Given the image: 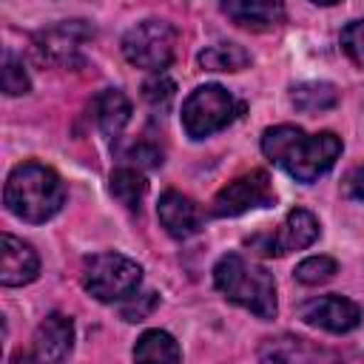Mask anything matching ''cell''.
I'll return each mask as SVG.
<instances>
[{
    "label": "cell",
    "instance_id": "1",
    "mask_svg": "<svg viewBox=\"0 0 364 364\" xmlns=\"http://www.w3.org/2000/svg\"><path fill=\"white\" fill-rule=\"evenodd\" d=\"M262 151L296 182H316L336 165L341 154V139L333 131L304 134L296 125H276L262 134Z\"/></svg>",
    "mask_w": 364,
    "mask_h": 364
},
{
    "label": "cell",
    "instance_id": "2",
    "mask_svg": "<svg viewBox=\"0 0 364 364\" xmlns=\"http://www.w3.org/2000/svg\"><path fill=\"white\" fill-rule=\"evenodd\" d=\"M3 202L9 213H14L17 219L40 225L63 208L65 185L54 168L43 162H23L9 173L3 188Z\"/></svg>",
    "mask_w": 364,
    "mask_h": 364
},
{
    "label": "cell",
    "instance_id": "3",
    "mask_svg": "<svg viewBox=\"0 0 364 364\" xmlns=\"http://www.w3.org/2000/svg\"><path fill=\"white\" fill-rule=\"evenodd\" d=\"M213 284L228 301L250 310L256 318L276 316V282L262 264L239 253H225L213 267Z\"/></svg>",
    "mask_w": 364,
    "mask_h": 364
},
{
    "label": "cell",
    "instance_id": "4",
    "mask_svg": "<svg viewBox=\"0 0 364 364\" xmlns=\"http://www.w3.org/2000/svg\"><path fill=\"white\" fill-rule=\"evenodd\" d=\"M242 111V102H236V97L210 82V85H199L188 94V100L182 102V128L191 139H205L216 131H222L225 125H230Z\"/></svg>",
    "mask_w": 364,
    "mask_h": 364
},
{
    "label": "cell",
    "instance_id": "5",
    "mask_svg": "<svg viewBox=\"0 0 364 364\" xmlns=\"http://www.w3.org/2000/svg\"><path fill=\"white\" fill-rule=\"evenodd\" d=\"M142 267L122 253H97L82 264V287L97 301H125L139 290Z\"/></svg>",
    "mask_w": 364,
    "mask_h": 364
},
{
    "label": "cell",
    "instance_id": "6",
    "mask_svg": "<svg viewBox=\"0 0 364 364\" xmlns=\"http://www.w3.org/2000/svg\"><path fill=\"white\" fill-rule=\"evenodd\" d=\"M122 54L131 65L162 74L176 54V31L165 20H142L125 31Z\"/></svg>",
    "mask_w": 364,
    "mask_h": 364
},
{
    "label": "cell",
    "instance_id": "7",
    "mask_svg": "<svg viewBox=\"0 0 364 364\" xmlns=\"http://www.w3.org/2000/svg\"><path fill=\"white\" fill-rule=\"evenodd\" d=\"M273 185L270 176L264 171H250L245 176H236L233 182H228L210 202V213L213 216H242L247 210L256 208H267L273 205Z\"/></svg>",
    "mask_w": 364,
    "mask_h": 364
},
{
    "label": "cell",
    "instance_id": "8",
    "mask_svg": "<svg viewBox=\"0 0 364 364\" xmlns=\"http://www.w3.org/2000/svg\"><path fill=\"white\" fill-rule=\"evenodd\" d=\"M91 40H94V28L85 20H65V23H57L51 28H43L34 37V48H37L40 60L71 68L80 63V51Z\"/></svg>",
    "mask_w": 364,
    "mask_h": 364
},
{
    "label": "cell",
    "instance_id": "9",
    "mask_svg": "<svg viewBox=\"0 0 364 364\" xmlns=\"http://www.w3.org/2000/svg\"><path fill=\"white\" fill-rule=\"evenodd\" d=\"M318 239V219L304 210L296 208L284 216L282 228L276 233H264V236H253L247 239L250 247H256L262 256H284L290 250H304Z\"/></svg>",
    "mask_w": 364,
    "mask_h": 364
},
{
    "label": "cell",
    "instance_id": "10",
    "mask_svg": "<svg viewBox=\"0 0 364 364\" xmlns=\"http://www.w3.org/2000/svg\"><path fill=\"white\" fill-rule=\"evenodd\" d=\"M299 316L307 324L318 327V330H327V333H350L361 321V307L355 301L344 299V296L330 293V296H316V299L304 301L299 307Z\"/></svg>",
    "mask_w": 364,
    "mask_h": 364
},
{
    "label": "cell",
    "instance_id": "11",
    "mask_svg": "<svg viewBox=\"0 0 364 364\" xmlns=\"http://www.w3.org/2000/svg\"><path fill=\"white\" fill-rule=\"evenodd\" d=\"M37 273H40L37 250L11 233H3V239H0V284L20 287V284L34 282Z\"/></svg>",
    "mask_w": 364,
    "mask_h": 364
},
{
    "label": "cell",
    "instance_id": "12",
    "mask_svg": "<svg viewBox=\"0 0 364 364\" xmlns=\"http://www.w3.org/2000/svg\"><path fill=\"white\" fill-rule=\"evenodd\" d=\"M156 216H159V225L173 239H188V236L199 233V228H202V210H199V205L191 196L179 193V191H165L159 196Z\"/></svg>",
    "mask_w": 364,
    "mask_h": 364
},
{
    "label": "cell",
    "instance_id": "13",
    "mask_svg": "<svg viewBox=\"0 0 364 364\" xmlns=\"http://www.w3.org/2000/svg\"><path fill=\"white\" fill-rule=\"evenodd\" d=\"M74 347V321L63 313H48L34 330V358L37 361H63Z\"/></svg>",
    "mask_w": 364,
    "mask_h": 364
},
{
    "label": "cell",
    "instance_id": "14",
    "mask_svg": "<svg viewBox=\"0 0 364 364\" xmlns=\"http://www.w3.org/2000/svg\"><path fill=\"white\" fill-rule=\"evenodd\" d=\"M222 11L242 28L267 31L284 23V3L282 0H222Z\"/></svg>",
    "mask_w": 364,
    "mask_h": 364
},
{
    "label": "cell",
    "instance_id": "15",
    "mask_svg": "<svg viewBox=\"0 0 364 364\" xmlns=\"http://www.w3.org/2000/svg\"><path fill=\"white\" fill-rule=\"evenodd\" d=\"M94 117H97V125H100L102 136L117 139L122 134V128L128 125V119H131V100L119 88H105L94 100Z\"/></svg>",
    "mask_w": 364,
    "mask_h": 364
},
{
    "label": "cell",
    "instance_id": "16",
    "mask_svg": "<svg viewBox=\"0 0 364 364\" xmlns=\"http://www.w3.org/2000/svg\"><path fill=\"white\" fill-rule=\"evenodd\" d=\"M111 193L128 210H139V205H142V199L148 193V182H145L139 168L125 165V168H117L111 173Z\"/></svg>",
    "mask_w": 364,
    "mask_h": 364
},
{
    "label": "cell",
    "instance_id": "17",
    "mask_svg": "<svg viewBox=\"0 0 364 364\" xmlns=\"http://www.w3.org/2000/svg\"><path fill=\"white\" fill-rule=\"evenodd\" d=\"M199 65L205 71H242L250 65V54L236 43H213L199 51Z\"/></svg>",
    "mask_w": 364,
    "mask_h": 364
},
{
    "label": "cell",
    "instance_id": "18",
    "mask_svg": "<svg viewBox=\"0 0 364 364\" xmlns=\"http://www.w3.org/2000/svg\"><path fill=\"white\" fill-rule=\"evenodd\" d=\"M290 102L301 114H316V111H330L338 105V91L333 82H301L293 88Z\"/></svg>",
    "mask_w": 364,
    "mask_h": 364
},
{
    "label": "cell",
    "instance_id": "19",
    "mask_svg": "<svg viewBox=\"0 0 364 364\" xmlns=\"http://www.w3.org/2000/svg\"><path fill=\"white\" fill-rule=\"evenodd\" d=\"M134 358L136 361H179L182 350L173 341L171 333L165 330H148L136 338L134 344Z\"/></svg>",
    "mask_w": 364,
    "mask_h": 364
},
{
    "label": "cell",
    "instance_id": "20",
    "mask_svg": "<svg viewBox=\"0 0 364 364\" xmlns=\"http://www.w3.org/2000/svg\"><path fill=\"white\" fill-rule=\"evenodd\" d=\"M336 270H338L336 259H330V256H310V259L296 264V279L301 284H324V282H330L336 276Z\"/></svg>",
    "mask_w": 364,
    "mask_h": 364
},
{
    "label": "cell",
    "instance_id": "21",
    "mask_svg": "<svg viewBox=\"0 0 364 364\" xmlns=\"http://www.w3.org/2000/svg\"><path fill=\"white\" fill-rule=\"evenodd\" d=\"M28 85L31 82H28V74L23 68V60L14 57L11 51H6L3 54V91L9 97H20V94L28 91Z\"/></svg>",
    "mask_w": 364,
    "mask_h": 364
},
{
    "label": "cell",
    "instance_id": "22",
    "mask_svg": "<svg viewBox=\"0 0 364 364\" xmlns=\"http://www.w3.org/2000/svg\"><path fill=\"white\" fill-rule=\"evenodd\" d=\"M341 48H344V54L358 68H364V20H353V23L344 26V31H341Z\"/></svg>",
    "mask_w": 364,
    "mask_h": 364
},
{
    "label": "cell",
    "instance_id": "23",
    "mask_svg": "<svg viewBox=\"0 0 364 364\" xmlns=\"http://www.w3.org/2000/svg\"><path fill=\"white\" fill-rule=\"evenodd\" d=\"M156 301H159V296H156L154 290H148V293H134V296H128V299L122 301L119 313H122L125 321H142V318L156 307Z\"/></svg>",
    "mask_w": 364,
    "mask_h": 364
},
{
    "label": "cell",
    "instance_id": "24",
    "mask_svg": "<svg viewBox=\"0 0 364 364\" xmlns=\"http://www.w3.org/2000/svg\"><path fill=\"white\" fill-rule=\"evenodd\" d=\"M173 91H176V85H173L165 74H156L154 80H148V82L142 85V97H145L154 108H165V105L173 100Z\"/></svg>",
    "mask_w": 364,
    "mask_h": 364
},
{
    "label": "cell",
    "instance_id": "25",
    "mask_svg": "<svg viewBox=\"0 0 364 364\" xmlns=\"http://www.w3.org/2000/svg\"><path fill=\"white\" fill-rule=\"evenodd\" d=\"M125 159L134 165V168H159L162 165V151L151 142H136L125 151Z\"/></svg>",
    "mask_w": 364,
    "mask_h": 364
},
{
    "label": "cell",
    "instance_id": "26",
    "mask_svg": "<svg viewBox=\"0 0 364 364\" xmlns=\"http://www.w3.org/2000/svg\"><path fill=\"white\" fill-rule=\"evenodd\" d=\"M341 191H344L347 199H353V202H364V165L353 168V171L344 176Z\"/></svg>",
    "mask_w": 364,
    "mask_h": 364
},
{
    "label": "cell",
    "instance_id": "27",
    "mask_svg": "<svg viewBox=\"0 0 364 364\" xmlns=\"http://www.w3.org/2000/svg\"><path fill=\"white\" fill-rule=\"evenodd\" d=\"M313 3H318V6H336L338 0H313Z\"/></svg>",
    "mask_w": 364,
    "mask_h": 364
}]
</instances>
